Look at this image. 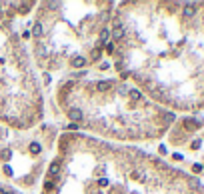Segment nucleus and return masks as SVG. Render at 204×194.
I'll use <instances>...</instances> for the list:
<instances>
[{
    "instance_id": "1",
    "label": "nucleus",
    "mask_w": 204,
    "mask_h": 194,
    "mask_svg": "<svg viewBox=\"0 0 204 194\" xmlns=\"http://www.w3.org/2000/svg\"><path fill=\"white\" fill-rule=\"evenodd\" d=\"M182 2L128 0L114 6L106 56L120 78L172 110L204 108V4L184 18Z\"/></svg>"
},
{
    "instance_id": "2",
    "label": "nucleus",
    "mask_w": 204,
    "mask_h": 194,
    "mask_svg": "<svg viewBox=\"0 0 204 194\" xmlns=\"http://www.w3.org/2000/svg\"><path fill=\"white\" fill-rule=\"evenodd\" d=\"M54 104L68 128L112 144L156 140L174 122V112L154 104L118 74L84 72L60 78L54 88Z\"/></svg>"
},
{
    "instance_id": "3",
    "label": "nucleus",
    "mask_w": 204,
    "mask_h": 194,
    "mask_svg": "<svg viewBox=\"0 0 204 194\" xmlns=\"http://www.w3.org/2000/svg\"><path fill=\"white\" fill-rule=\"evenodd\" d=\"M110 0H44L28 20L32 62L44 78L90 72L106 56Z\"/></svg>"
},
{
    "instance_id": "4",
    "label": "nucleus",
    "mask_w": 204,
    "mask_h": 194,
    "mask_svg": "<svg viewBox=\"0 0 204 194\" xmlns=\"http://www.w3.org/2000/svg\"><path fill=\"white\" fill-rule=\"evenodd\" d=\"M36 2L0 0V124L14 132L40 126L46 114L42 82L26 42Z\"/></svg>"
},
{
    "instance_id": "5",
    "label": "nucleus",
    "mask_w": 204,
    "mask_h": 194,
    "mask_svg": "<svg viewBox=\"0 0 204 194\" xmlns=\"http://www.w3.org/2000/svg\"><path fill=\"white\" fill-rule=\"evenodd\" d=\"M40 182V194H120L122 144L60 132Z\"/></svg>"
},
{
    "instance_id": "6",
    "label": "nucleus",
    "mask_w": 204,
    "mask_h": 194,
    "mask_svg": "<svg viewBox=\"0 0 204 194\" xmlns=\"http://www.w3.org/2000/svg\"><path fill=\"white\" fill-rule=\"evenodd\" d=\"M58 134L54 124L44 122L32 130L16 132V136L6 134L4 140H0L2 178L8 180L10 186L14 184V188H34L54 154Z\"/></svg>"
},
{
    "instance_id": "7",
    "label": "nucleus",
    "mask_w": 204,
    "mask_h": 194,
    "mask_svg": "<svg viewBox=\"0 0 204 194\" xmlns=\"http://www.w3.org/2000/svg\"><path fill=\"white\" fill-rule=\"evenodd\" d=\"M0 194H22L18 188H14V186L6 184V182H0Z\"/></svg>"
}]
</instances>
